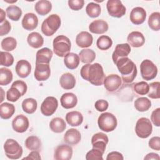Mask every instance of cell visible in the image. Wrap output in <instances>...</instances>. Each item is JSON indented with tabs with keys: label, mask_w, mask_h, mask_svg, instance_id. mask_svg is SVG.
I'll list each match as a JSON object with an SVG mask.
<instances>
[{
	"label": "cell",
	"mask_w": 160,
	"mask_h": 160,
	"mask_svg": "<svg viewBox=\"0 0 160 160\" xmlns=\"http://www.w3.org/2000/svg\"><path fill=\"white\" fill-rule=\"evenodd\" d=\"M0 57V64L1 66L9 67L12 65L14 62V57L9 52L1 51Z\"/></svg>",
	"instance_id": "cell-45"
},
{
	"label": "cell",
	"mask_w": 160,
	"mask_h": 160,
	"mask_svg": "<svg viewBox=\"0 0 160 160\" xmlns=\"http://www.w3.org/2000/svg\"><path fill=\"white\" fill-rule=\"evenodd\" d=\"M1 48L6 51H12L17 46V41L12 37H7L3 39L1 43Z\"/></svg>",
	"instance_id": "cell-42"
},
{
	"label": "cell",
	"mask_w": 160,
	"mask_h": 160,
	"mask_svg": "<svg viewBox=\"0 0 160 160\" xmlns=\"http://www.w3.org/2000/svg\"><path fill=\"white\" fill-rule=\"evenodd\" d=\"M11 31V24L8 20H5L0 25V35L3 36L6 35Z\"/></svg>",
	"instance_id": "cell-53"
},
{
	"label": "cell",
	"mask_w": 160,
	"mask_h": 160,
	"mask_svg": "<svg viewBox=\"0 0 160 160\" xmlns=\"http://www.w3.org/2000/svg\"><path fill=\"white\" fill-rule=\"evenodd\" d=\"M127 41L129 46L134 48H139L144 44L145 38L141 32L132 31L128 34Z\"/></svg>",
	"instance_id": "cell-20"
},
{
	"label": "cell",
	"mask_w": 160,
	"mask_h": 160,
	"mask_svg": "<svg viewBox=\"0 0 160 160\" xmlns=\"http://www.w3.org/2000/svg\"><path fill=\"white\" fill-rule=\"evenodd\" d=\"M5 18H6V13L4 11V10L2 8H1L0 9V22L1 23H2L3 21L6 20Z\"/></svg>",
	"instance_id": "cell-57"
},
{
	"label": "cell",
	"mask_w": 160,
	"mask_h": 160,
	"mask_svg": "<svg viewBox=\"0 0 160 160\" xmlns=\"http://www.w3.org/2000/svg\"><path fill=\"white\" fill-rule=\"evenodd\" d=\"M130 52L131 47L129 44L124 43L117 44L112 54V59L113 62L115 64L119 59L124 57H128Z\"/></svg>",
	"instance_id": "cell-17"
},
{
	"label": "cell",
	"mask_w": 160,
	"mask_h": 160,
	"mask_svg": "<svg viewBox=\"0 0 160 160\" xmlns=\"http://www.w3.org/2000/svg\"><path fill=\"white\" fill-rule=\"evenodd\" d=\"M151 120L154 125L157 127L160 126V108L154 109L151 115Z\"/></svg>",
	"instance_id": "cell-50"
},
{
	"label": "cell",
	"mask_w": 160,
	"mask_h": 160,
	"mask_svg": "<svg viewBox=\"0 0 160 160\" xmlns=\"http://www.w3.org/2000/svg\"><path fill=\"white\" fill-rule=\"evenodd\" d=\"M80 61L86 64H91L96 58L95 52L90 49H84L79 53Z\"/></svg>",
	"instance_id": "cell-33"
},
{
	"label": "cell",
	"mask_w": 160,
	"mask_h": 160,
	"mask_svg": "<svg viewBox=\"0 0 160 160\" xmlns=\"http://www.w3.org/2000/svg\"><path fill=\"white\" fill-rule=\"evenodd\" d=\"M49 128L52 132L55 133H61L65 130L66 124L62 118L56 117L50 121Z\"/></svg>",
	"instance_id": "cell-30"
},
{
	"label": "cell",
	"mask_w": 160,
	"mask_h": 160,
	"mask_svg": "<svg viewBox=\"0 0 160 160\" xmlns=\"http://www.w3.org/2000/svg\"><path fill=\"white\" fill-rule=\"evenodd\" d=\"M149 27L153 31H158L160 29V13L159 12H154L149 17L148 19Z\"/></svg>",
	"instance_id": "cell-41"
},
{
	"label": "cell",
	"mask_w": 160,
	"mask_h": 160,
	"mask_svg": "<svg viewBox=\"0 0 160 160\" xmlns=\"http://www.w3.org/2000/svg\"><path fill=\"white\" fill-rule=\"evenodd\" d=\"M27 42L31 47L38 49L43 45L44 39L39 32H32L28 35Z\"/></svg>",
	"instance_id": "cell-28"
},
{
	"label": "cell",
	"mask_w": 160,
	"mask_h": 160,
	"mask_svg": "<svg viewBox=\"0 0 160 160\" xmlns=\"http://www.w3.org/2000/svg\"><path fill=\"white\" fill-rule=\"evenodd\" d=\"M72 156V148L67 144H61L56 148L54 158L56 160H69Z\"/></svg>",
	"instance_id": "cell-14"
},
{
	"label": "cell",
	"mask_w": 160,
	"mask_h": 160,
	"mask_svg": "<svg viewBox=\"0 0 160 160\" xmlns=\"http://www.w3.org/2000/svg\"><path fill=\"white\" fill-rule=\"evenodd\" d=\"M92 36L88 31L80 32L76 38V44L82 48H86L91 46L92 44Z\"/></svg>",
	"instance_id": "cell-21"
},
{
	"label": "cell",
	"mask_w": 160,
	"mask_h": 160,
	"mask_svg": "<svg viewBox=\"0 0 160 160\" xmlns=\"http://www.w3.org/2000/svg\"><path fill=\"white\" fill-rule=\"evenodd\" d=\"M53 53L48 48H43L38 50L36 54V63L49 64Z\"/></svg>",
	"instance_id": "cell-25"
},
{
	"label": "cell",
	"mask_w": 160,
	"mask_h": 160,
	"mask_svg": "<svg viewBox=\"0 0 160 160\" xmlns=\"http://www.w3.org/2000/svg\"><path fill=\"white\" fill-rule=\"evenodd\" d=\"M103 84L108 91L114 92L121 86L122 79L119 75L111 74L105 77Z\"/></svg>",
	"instance_id": "cell-11"
},
{
	"label": "cell",
	"mask_w": 160,
	"mask_h": 160,
	"mask_svg": "<svg viewBox=\"0 0 160 160\" xmlns=\"http://www.w3.org/2000/svg\"><path fill=\"white\" fill-rule=\"evenodd\" d=\"M52 9V4L48 0L38 1L34 5V9L36 12L41 16L48 14Z\"/></svg>",
	"instance_id": "cell-29"
},
{
	"label": "cell",
	"mask_w": 160,
	"mask_h": 160,
	"mask_svg": "<svg viewBox=\"0 0 160 160\" xmlns=\"http://www.w3.org/2000/svg\"><path fill=\"white\" fill-rule=\"evenodd\" d=\"M21 92L15 87L11 86L6 92L7 100L11 102H16L21 97Z\"/></svg>",
	"instance_id": "cell-46"
},
{
	"label": "cell",
	"mask_w": 160,
	"mask_h": 160,
	"mask_svg": "<svg viewBox=\"0 0 160 160\" xmlns=\"http://www.w3.org/2000/svg\"><path fill=\"white\" fill-rule=\"evenodd\" d=\"M159 86L160 82L158 81L153 82L149 84V92L148 96L151 99H159Z\"/></svg>",
	"instance_id": "cell-43"
},
{
	"label": "cell",
	"mask_w": 160,
	"mask_h": 160,
	"mask_svg": "<svg viewBox=\"0 0 160 160\" xmlns=\"http://www.w3.org/2000/svg\"><path fill=\"white\" fill-rule=\"evenodd\" d=\"M108 29L109 26L108 22L102 19L94 20L89 25V29L90 32L97 34H103L106 32Z\"/></svg>",
	"instance_id": "cell-22"
},
{
	"label": "cell",
	"mask_w": 160,
	"mask_h": 160,
	"mask_svg": "<svg viewBox=\"0 0 160 160\" xmlns=\"http://www.w3.org/2000/svg\"><path fill=\"white\" fill-rule=\"evenodd\" d=\"M81 77L94 86H101L105 79V74L102 66L99 63L84 65L81 70Z\"/></svg>",
	"instance_id": "cell-1"
},
{
	"label": "cell",
	"mask_w": 160,
	"mask_h": 160,
	"mask_svg": "<svg viewBox=\"0 0 160 160\" xmlns=\"http://www.w3.org/2000/svg\"><path fill=\"white\" fill-rule=\"evenodd\" d=\"M140 71L141 75L144 80L150 81L157 76L158 68L151 61L145 59L141 63Z\"/></svg>",
	"instance_id": "cell-8"
},
{
	"label": "cell",
	"mask_w": 160,
	"mask_h": 160,
	"mask_svg": "<svg viewBox=\"0 0 160 160\" xmlns=\"http://www.w3.org/2000/svg\"><path fill=\"white\" fill-rule=\"evenodd\" d=\"M6 11L8 18L14 21H18L22 13L21 8L16 5H10L6 8Z\"/></svg>",
	"instance_id": "cell-35"
},
{
	"label": "cell",
	"mask_w": 160,
	"mask_h": 160,
	"mask_svg": "<svg viewBox=\"0 0 160 160\" xmlns=\"http://www.w3.org/2000/svg\"><path fill=\"white\" fill-rule=\"evenodd\" d=\"M103 152L96 148H93L88 151L86 155V159L91 160V159H96V160H102V155Z\"/></svg>",
	"instance_id": "cell-47"
},
{
	"label": "cell",
	"mask_w": 160,
	"mask_h": 160,
	"mask_svg": "<svg viewBox=\"0 0 160 160\" xmlns=\"http://www.w3.org/2000/svg\"><path fill=\"white\" fill-rule=\"evenodd\" d=\"M149 146L152 149L156 151L160 150V138L159 136H154L151 138L148 142Z\"/></svg>",
	"instance_id": "cell-52"
},
{
	"label": "cell",
	"mask_w": 160,
	"mask_h": 160,
	"mask_svg": "<svg viewBox=\"0 0 160 160\" xmlns=\"http://www.w3.org/2000/svg\"><path fill=\"white\" fill-rule=\"evenodd\" d=\"M107 160H123L124 158L121 153L117 151H112L109 152L107 157Z\"/></svg>",
	"instance_id": "cell-54"
},
{
	"label": "cell",
	"mask_w": 160,
	"mask_h": 160,
	"mask_svg": "<svg viewBox=\"0 0 160 160\" xmlns=\"http://www.w3.org/2000/svg\"><path fill=\"white\" fill-rule=\"evenodd\" d=\"M22 26L28 31H32L36 29L38 25V18L32 12L26 13L22 19Z\"/></svg>",
	"instance_id": "cell-18"
},
{
	"label": "cell",
	"mask_w": 160,
	"mask_h": 160,
	"mask_svg": "<svg viewBox=\"0 0 160 160\" xmlns=\"http://www.w3.org/2000/svg\"><path fill=\"white\" fill-rule=\"evenodd\" d=\"M6 156L11 159H18L22 154V148L19 144L13 139H8L4 144Z\"/></svg>",
	"instance_id": "cell-6"
},
{
	"label": "cell",
	"mask_w": 160,
	"mask_h": 160,
	"mask_svg": "<svg viewBox=\"0 0 160 160\" xmlns=\"http://www.w3.org/2000/svg\"><path fill=\"white\" fill-rule=\"evenodd\" d=\"M86 14L92 18L98 17L101 12V8L99 4L96 2H89L86 7Z\"/></svg>",
	"instance_id": "cell-40"
},
{
	"label": "cell",
	"mask_w": 160,
	"mask_h": 160,
	"mask_svg": "<svg viewBox=\"0 0 160 160\" xmlns=\"http://www.w3.org/2000/svg\"><path fill=\"white\" fill-rule=\"evenodd\" d=\"M80 59L79 55L74 52H69L64 59V62L66 68L69 69H74L77 68L79 64Z\"/></svg>",
	"instance_id": "cell-31"
},
{
	"label": "cell",
	"mask_w": 160,
	"mask_h": 160,
	"mask_svg": "<svg viewBox=\"0 0 160 160\" xmlns=\"http://www.w3.org/2000/svg\"><path fill=\"white\" fill-rule=\"evenodd\" d=\"M160 159L159 156L154 152H150L149 154H148L144 158V159L146 160H149V159H156V160H159Z\"/></svg>",
	"instance_id": "cell-56"
},
{
	"label": "cell",
	"mask_w": 160,
	"mask_h": 160,
	"mask_svg": "<svg viewBox=\"0 0 160 160\" xmlns=\"http://www.w3.org/2000/svg\"><path fill=\"white\" fill-rule=\"evenodd\" d=\"M134 104L136 110L140 112H145L151 108V102L146 97H140L135 100Z\"/></svg>",
	"instance_id": "cell-34"
},
{
	"label": "cell",
	"mask_w": 160,
	"mask_h": 160,
	"mask_svg": "<svg viewBox=\"0 0 160 160\" xmlns=\"http://www.w3.org/2000/svg\"><path fill=\"white\" fill-rule=\"evenodd\" d=\"M37 101L33 98H27L22 102V110L28 114L34 113L37 109Z\"/></svg>",
	"instance_id": "cell-36"
},
{
	"label": "cell",
	"mask_w": 160,
	"mask_h": 160,
	"mask_svg": "<svg viewBox=\"0 0 160 160\" xmlns=\"http://www.w3.org/2000/svg\"><path fill=\"white\" fill-rule=\"evenodd\" d=\"M50 74L51 69L49 64L36 63L34 76L37 81H44L49 78Z\"/></svg>",
	"instance_id": "cell-12"
},
{
	"label": "cell",
	"mask_w": 160,
	"mask_h": 160,
	"mask_svg": "<svg viewBox=\"0 0 160 160\" xmlns=\"http://www.w3.org/2000/svg\"><path fill=\"white\" fill-rule=\"evenodd\" d=\"M81 139L80 132L74 128L68 129L64 135V141L69 145H76Z\"/></svg>",
	"instance_id": "cell-23"
},
{
	"label": "cell",
	"mask_w": 160,
	"mask_h": 160,
	"mask_svg": "<svg viewBox=\"0 0 160 160\" xmlns=\"http://www.w3.org/2000/svg\"><path fill=\"white\" fill-rule=\"evenodd\" d=\"M15 112V107L13 104L4 102L0 105V116L3 119H8L12 117Z\"/></svg>",
	"instance_id": "cell-32"
},
{
	"label": "cell",
	"mask_w": 160,
	"mask_h": 160,
	"mask_svg": "<svg viewBox=\"0 0 160 160\" xmlns=\"http://www.w3.org/2000/svg\"><path fill=\"white\" fill-rule=\"evenodd\" d=\"M84 4V0H69L68 6L72 10L78 11L81 9Z\"/></svg>",
	"instance_id": "cell-48"
},
{
	"label": "cell",
	"mask_w": 160,
	"mask_h": 160,
	"mask_svg": "<svg viewBox=\"0 0 160 160\" xmlns=\"http://www.w3.org/2000/svg\"><path fill=\"white\" fill-rule=\"evenodd\" d=\"M98 124L101 130L109 132L114 131L116 128L118 121L116 116L114 114L106 112L102 113L99 116Z\"/></svg>",
	"instance_id": "cell-5"
},
{
	"label": "cell",
	"mask_w": 160,
	"mask_h": 160,
	"mask_svg": "<svg viewBox=\"0 0 160 160\" xmlns=\"http://www.w3.org/2000/svg\"><path fill=\"white\" fill-rule=\"evenodd\" d=\"M59 83L63 89L66 90L71 89L75 86L76 79L72 74L66 72L61 75L60 77Z\"/></svg>",
	"instance_id": "cell-27"
},
{
	"label": "cell",
	"mask_w": 160,
	"mask_h": 160,
	"mask_svg": "<svg viewBox=\"0 0 160 160\" xmlns=\"http://www.w3.org/2000/svg\"><path fill=\"white\" fill-rule=\"evenodd\" d=\"M12 86H14L15 88H16L20 92L21 94V96H24L26 91H27V85L26 84L25 82H24L23 81L21 80H17L16 81H14L12 85Z\"/></svg>",
	"instance_id": "cell-49"
},
{
	"label": "cell",
	"mask_w": 160,
	"mask_h": 160,
	"mask_svg": "<svg viewBox=\"0 0 160 160\" xmlns=\"http://www.w3.org/2000/svg\"><path fill=\"white\" fill-rule=\"evenodd\" d=\"M12 71L6 68H0V85L6 86L9 84L12 80Z\"/></svg>",
	"instance_id": "cell-38"
},
{
	"label": "cell",
	"mask_w": 160,
	"mask_h": 160,
	"mask_svg": "<svg viewBox=\"0 0 160 160\" xmlns=\"http://www.w3.org/2000/svg\"><path fill=\"white\" fill-rule=\"evenodd\" d=\"M152 126L150 120L147 118H139L136 124L135 132L140 138H147L152 133Z\"/></svg>",
	"instance_id": "cell-7"
},
{
	"label": "cell",
	"mask_w": 160,
	"mask_h": 160,
	"mask_svg": "<svg viewBox=\"0 0 160 160\" xmlns=\"http://www.w3.org/2000/svg\"><path fill=\"white\" fill-rule=\"evenodd\" d=\"M29 122L28 118L22 115L19 114L16 116L12 121V129L17 132H24L29 128Z\"/></svg>",
	"instance_id": "cell-15"
},
{
	"label": "cell",
	"mask_w": 160,
	"mask_h": 160,
	"mask_svg": "<svg viewBox=\"0 0 160 160\" xmlns=\"http://www.w3.org/2000/svg\"><path fill=\"white\" fill-rule=\"evenodd\" d=\"M58 107V101L53 96H48L45 98L41 105V113L46 116L52 115Z\"/></svg>",
	"instance_id": "cell-10"
},
{
	"label": "cell",
	"mask_w": 160,
	"mask_h": 160,
	"mask_svg": "<svg viewBox=\"0 0 160 160\" xmlns=\"http://www.w3.org/2000/svg\"><path fill=\"white\" fill-rule=\"evenodd\" d=\"M131 22L135 25H139L142 24L146 18V10L141 7L134 8L129 16Z\"/></svg>",
	"instance_id": "cell-16"
},
{
	"label": "cell",
	"mask_w": 160,
	"mask_h": 160,
	"mask_svg": "<svg viewBox=\"0 0 160 160\" xmlns=\"http://www.w3.org/2000/svg\"><path fill=\"white\" fill-rule=\"evenodd\" d=\"M149 84L145 81H140L134 84L133 89L139 95H146L149 92Z\"/></svg>",
	"instance_id": "cell-44"
},
{
	"label": "cell",
	"mask_w": 160,
	"mask_h": 160,
	"mask_svg": "<svg viewBox=\"0 0 160 160\" xmlns=\"http://www.w3.org/2000/svg\"><path fill=\"white\" fill-rule=\"evenodd\" d=\"M0 90H1V102H2L4 100V91H3V89L2 88H0Z\"/></svg>",
	"instance_id": "cell-58"
},
{
	"label": "cell",
	"mask_w": 160,
	"mask_h": 160,
	"mask_svg": "<svg viewBox=\"0 0 160 160\" xmlns=\"http://www.w3.org/2000/svg\"><path fill=\"white\" fill-rule=\"evenodd\" d=\"M108 14L114 18H120L126 14V7L119 0H109L106 4Z\"/></svg>",
	"instance_id": "cell-9"
},
{
	"label": "cell",
	"mask_w": 160,
	"mask_h": 160,
	"mask_svg": "<svg viewBox=\"0 0 160 160\" xmlns=\"http://www.w3.org/2000/svg\"><path fill=\"white\" fill-rule=\"evenodd\" d=\"M53 51L59 57H65L69 53L71 44L69 39L64 35H59L56 37L52 42Z\"/></svg>",
	"instance_id": "cell-3"
},
{
	"label": "cell",
	"mask_w": 160,
	"mask_h": 160,
	"mask_svg": "<svg viewBox=\"0 0 160 160\" xmlns=\"http://www.w3.org/2000/svg\"><path fill=\"white\" fill-rule=\"evenodd\" d=\"M60 17L56 14L49 15L41 24V31L46 36H52L61 26Z\"/></svg>",
	"instance_id": "cell-4"
},
{
	"label": "cell",
	"mask_w": 160,
	"mask_h": 160,
	"mask_svg": "<svg viewBox=\"0 0 160 160\" xmlns=\"http://www.w3.org/2000/svg\"><path fill=\"white\" fill-rule=\"evenodd\" d=\"M65 119L70 126H78L81 125L83 121V116L80 112L73 111L68 112Z\"/></svg>",
	"instance_id": "cell-26"
},
{
	"label": "cell",
	"mask_w": 160,
	"mask_h": 160,
	"mask_svg": "<svg viewBox=\"0 0 160 160\" xmlns=\"http://www.w3.org/2000/svg\"><path fill=\"white\" fill-rule=\"evenodd\" d=\"M15 71L18 76L21 78L28 77L31 71V65L26 60L21 59L17 62L15 66Z\"/></svg>",
	"instance_id": "cell-19"
},
{
	"label": "cell",
	"mask_w": 160,
	"mask_h": 160,
	"mask_svg": "<svg viewBox=\"0 0 160 160\" xmlns=\"http://www.w3.org/2000/svg\"><path fill=\"white\" fill-rule=\"evenodd\" d=\"M94 107L97 111L99 112H103L108 109L109 107V103L107 101L104 99H99L96 101Z\"/></svg>",
	"instance_id": "cell-51"
},
{
	"label": "cell",
	"mask_w": 160,
	"mask_h": 160,
	"mask_svg": "<svg viewBox=\"0 0 160 160\" xmlns=\"http://www.w3.org/2000/svg\"><path fill=\"white\" fill-rule=\"evenodd\" d=\"M109 142L108 136L103 132H98L94 134L91 138V144L93 148L101 151L103 153L105 152L106 144Z\"/></svg>",
	"instance_id": "cell-13"
},
{
	"label": "cell",
	"mask_w": 160,
	"mask_h": 160,
	"mask_svg": "<svg viewBox=\"0 0 160 160\" xmlns=\"http://www.w3.org/2000/svg\"><path fill=\"white\" fill-rule=\"evenodd\" d=\"M121 74V79L124 83H131L137 75V67L134 62L128 57L119 59L115 63Z\"/></svg>",
	"instance_id": "cell-2"
},
{
	"label": "cell",
	"mask_w": 160,
	"mask_h": 160,
	"mask_svg": "<svg viewBox=\"0 0 160 160\" xmlns=\"http://www.w3.org/2000/svg\"><path fill=\"white\" fill-rule=\"evenodd\" d=\"M25 146L31 151L38 150L41 146V140L36 136H30L25 140Z\"/></svg>",
	"instance_id": "cell-37"
},
{
	"label": "cell",
	"mask_w": 160,
	"mask_h": 160,
	"mask_svg": "<svg viewBox=\"0 0 160 160\" xmlns=\"http://www.w3.org/2000/svg\"><path fill=\"white\" fill-rule=\"evenodd\" d=\"M96 45L98 48L100 50L106 51L112 46V41L108 36L102 35L98 38L96 41Z\"/></svg>",
	"instance_id": "cell-39"
},
{
	"label": "cell",
	"mask_w": 160,
	"mask_h": 160,
	"mask_svg": "<svg viewBox=\"0 0 160 160\" xmlns=\"http://www.w3.org/2000/svg\"><path fill=\"white\" fill-rule=\"evenodd\" d=\"M60 102L64 108L71 109L76 106L78 98L72 92H66L61 96Z\"/></svg>",
	"instance_id": "cell-24"
},
{
	"label": "cell",
	"mask_w": 160,
	"mask_h": 160,
	"mask_svg": "<svg viewBox=\"0 0 160 160\" xmlns=\"http://www.w3.org/2000/svg\"><path fill=\"white\" fill-rule=\"evenodd\" d=\"M41 159L40 154L37 151H31L27 157L24 158L22 159H33V160H40Z\"/></svg>",
	"instance_id": "cell-55"
}]
</instances>
